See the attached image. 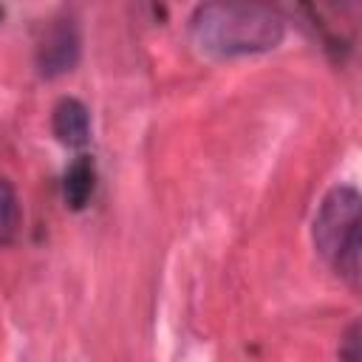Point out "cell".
<instances>
[{
    "label": "cell",
    "mask_w": 362,
    "mask_h": 362,
    "mask_svg": "<svg viewBox=\"0 0 362 362\" xmlns=\"http://www.w3.org/2000/svg\"><path fill=\"white\" fill-rule=\"evenodd\" d=\"M189 37L201 54L232 59L277 48L286 20L263 3H204L189 17Z\"/></svg>",
    "instance_id": "obj_1"
},
{
    "label": "cell",
    "mask_w": 362,
    "mask_h": 362,
    "mask_svg": "<svg viewBox=\"0 0 362 362\" xmlns=\"http://www.w3.org/2000/svg\"><path fill=\"white\" fill-rule=\"evenodd\" d=\"M359 192L354 187H334L320 201L314 215V246L320 257L354 288L362 274V218Z\"/></svg>",
    "instance_id": "obj_2"
},
{
    "label": "cell",
    "mask_w": 362,
    "mask_h": 362,
    "mask_svg": "<svg viewBox=\"0 0 362 362\" xmlns=\"http://www.w3.org/2000/svg\"><path fill=\"white\" fill-rule=\"evenodd\" d=\"M79 28L74 20H57L37 45V71L45 79H57L76 68L79 62Z\"/></svg>",
    "instance_id": "obj_3"
},
{
    "label": "cell",
    "mask_w": 362,
    "mask_h": 362,
    "mask_svg": "<svg viewBox=\"0 0 362 362\" xmlns=\"http://www.w3.org/2000/svg\"><path fill=\"white\" fill-rule=\"evenodd\" d=\"M51 127H54V136L68 144V147H82L88 139H90V113L88 107L74 99V96H65L54 105V113H51Z\"/></svg>",
    "instance_id": "obj_4"
},
{
    "label": "cell",
    "mask_w": 362,
    "mask_h": 362,
    "mask_svg": "<svg viewBox=\"0 0 362 362\" xmlns=\"http://www.w3.org/2000/svg\"><path fill=\"white\" fill-rule=\"evenodd\" d=\"M96 187V167L90 156H79L71 161V167L62 175V198L71 209H85Z\"/></svg>",
    "instance_id": "obj_5"
},
{
    "label": "cell",
    "mask_w": 362,
    "mask_h": 362,
    "mask_svg": "<svg viewBox=\"0 0 362 362\" xmlns=\"http://www.w3.org/2000/svg\"><path fill=\"white\" fill-rule=\"evenodd\" d=\"M23 223V209H20V198L17 189L11 187L8 178H0V246H8Z\"/></svg>",
    "instance_id": "obj_6"
},
{
    "label": "cell",
    "mask_w": 362,
    "mask_h": 362,
    "mask_svg": "<svg viewBox=\"0 0 362 362\" xmlns=\"http://www.w3.org/2000/svg\"><path fill=\"white\" fill-rule=\"evenodd\" d=\"M339 359L342 362H359L362 354H359V322H351L348 331L342 334L339 339Z\"/></svg>",
    "instance_id": "obj_7"
}]
</instances>
